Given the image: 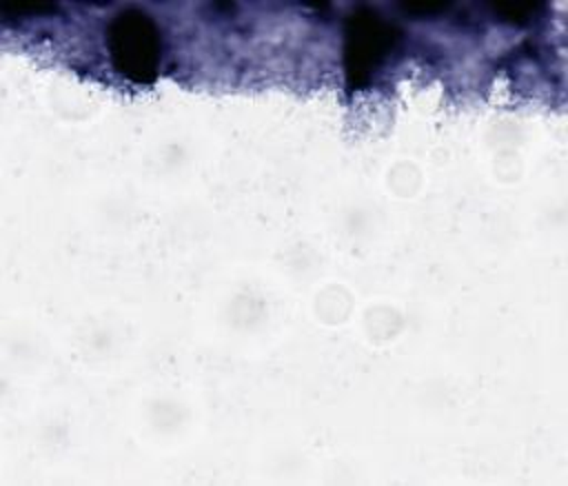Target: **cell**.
<instances>
[{
  "mask_svg": "<svg viewBox=\"0 0 568 486\" xmlns=\"http://www.w3.org/2000/svg\"><path fill=\"white\" fill-rule=\"evenodd\" d=\"M106 51L118 73L135 84H151L158 78L162 58L160 29L146 11L126 9L111 18L104 31Z\"/></svg>",
  "mask_w": 568,
  "mask_h": 486,
  "instance_id": "6da1fadb",
  "label": "cell"
},
{
  "mask_svg": "<svg viewBox=\"0 0 568 486\" xmlns=\"http://www.w3.org/2000/svg\"><path fill=\"white\" fill-rule=\"evenodd\" d=\"M399 42V29L371 11H357L344 29V71L351 89L366 87Z\"/></svg>",
  "mask_w": 568,
  "mask_h": 486,
  "instance_id": "7a4b0ae2",
  "label": "cell"
},
{
  "mask_svg": "<svg viewBox=\"0 0 568 486\" xmlns=\"http://www.w3.org/2000/svg\"><path fill=\"white\" fill-rule=\"evenodd\" d=\"M493 11L497 18L510 22V24H524L532 18V11H535V4H504V2H497L493 4Z\"/></svg>",
  "mask_w": 568,
  "mask_h": 486,
  "instance_id": "3957f363",
  "label": "cell"
},
{
  "mask_svg": "<svg viewBox=\"0 0 568 486\" xmlns=\"http://www.w3.org/2000/svg\"><path fill=\"white\" fill-rule=\"evenodd\" d=\"M406 11H410V16H430L433 11H444L446 4H404Z\"/></svg>",
  "mask_w": 568,
  "mask_h": 486,
  "instance_id": "277c9868",
  "label": "cell"
}]
</instances>
